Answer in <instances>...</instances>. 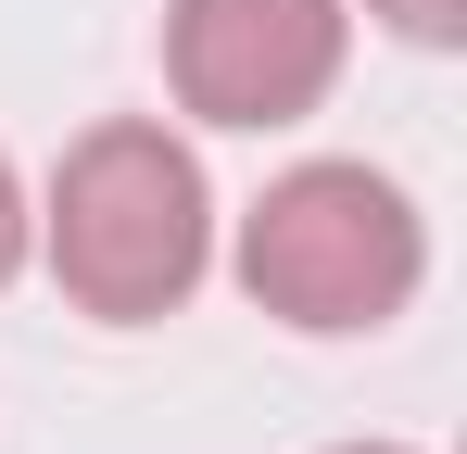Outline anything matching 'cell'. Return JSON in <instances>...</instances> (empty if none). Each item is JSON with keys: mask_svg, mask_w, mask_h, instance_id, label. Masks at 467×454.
I'll use <instances>...</instances> for the list:
<instances>
[{"mask_svg": "<svg viewBox=\"0 0 467 454\" xmlns=\"http://www.w3.org/2000/svg\"><path fill=\"white\" fill-rule=\"evenodd\" d=\"M417 202L379 164H291L253 215H240V291L291 328H379L417 291Z\"/></svg>", "mask_w": 467, "mask_h": 454, "instance_id": "cell-2", "label": "cell"}, {"mask_svg": "<svg viewBox=\"0 0 467 454\" xmlns=\"http://www.w3.org/2000/svg\"><path fill=\"white\" fill-rule=\"evenodd\" d=\"M391 38H417V51H442V38H467V0H367Z\"/></svg>", "mask_w": 467, "mask_h": 454, "instance_id": "cell-4", "label": "cell"}, {"mask_svg": "<svg viewBox=\"0 0 467 454\" xmlns=\"http://www.w3.org/2000/svg\"><path fill=\"white\" fill-rule=\"evenodd\" d=\"M51 278L88 303V315H114V328H140V315H177L190 278H202V253H215V202H202V164L190 139H164V127H88L64 151V177H51Z\"/></svg>", "mask_w": 467, "mask_h": 454, "instance_id": "cell-1", "label": "cell"}, {"mask_svg": "<svg viewBox=\"0 0 467 454\" xmlns=\"http://www.w3.org/2000/svg\"><path fill=\"white\" fill-rule=\"evenodd\" d=\"M164 76L202 127H291L341 76V0H164Z\"/></svg>", "mask_w": 467, "mask_h": 454, "instance_id": "cell-3", "label": "cell"}, {"mask_svg": "<svg viewBox=\"0 0 467 454\" xmlns=\"http://www.w3.org/2000/svg\"><path fill=\"white\" fill-rule=\"evenodd\" d=\"M354 454H404V442H354Z\"/></svg>", "mask_w": 467, "mask_h": 454, "instance_id": "cell-6", "label": "cell"}, {"mask_svg": "<svg viewBox=\"0 0 467 454\" xmlns=\"http://www.w3.org/2000/svg\"><path fill=\"white\" fill-rule=\"evenodd\" d=\"M26 265V190H13V164H0V278Z\"/></svg>", "mask_w": 467, "mask_h": 454, "instance_id": "cell-5", "label": "cell"}]
</instances>
